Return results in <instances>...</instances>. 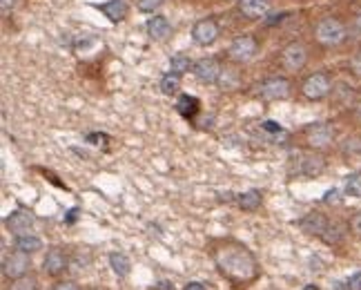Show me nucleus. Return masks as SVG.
Wrapping results in <instances>:
<instances>
[{
    "instance_id": "1",
    "label": "nucleus",
    "mask_w": 361,
    "mask_h": 290,
    "mask_svg": "<svg viewBox=\"0 0 361 290\" xmlns=\"http://www.w3.org/2000/svg\"><path fill=\"white\" fill-rule=\"evenodd\" d=\"M216 270L234 286H245L257 279L259 264L257 257L239 241H226L212 250Z\"/></svg>"
},
{
    "instance_id": "2",
    "label": "nucleus",
    "mask_w": 361,
    "mask_h": 290,
    "mask_svg": "<svg viewBox=\"0 0 361 290\" xmlns=\"http://www.w3.org/2000/svg\"><path fill=\"white\" fill-rule=\"evenodd\" d=\"M348 25L335 16H326L314 25V38L324 47H339L348 40Z\"/></svg>"
},
{
    "instance_id": "3",
    "label": "nucleus",
    "mask_w": 361,
    "mask_h": 290,
    "mask_svg": "<svg viewBox=\"0 0 361 290\" xmlns=\"http://www.w3.org/2000/svg\"><path fill=\"white\" fill-rule=\"evenodd\" d=\"M332 92H335V83H332V76L326 72H314L305 76L301 83V94L308 101H324Z\"/></svg>"
},
{
    "instance_id": "4",
    "label": "nucleus",
    "mask_w": 361,
    "mask_h": 290,
    "mask_svg": "<svg viewBox=\"0 0 361 290\" xmlns=\"http://www.w3.org/2000/svg\"><path fill=\"white\" fill-rule=\"evenodd\" d=\"M303 136H305V143L319 152V150H326V147H330L332 143H335L337 132H335V128L330 126V123L319 121V123H310V126H305Z\"/></svg>"
},
{
    "instance_id": "5",
    "label": "nucleus",
    "mask_w": 361,
    "mask_h": 290,
    "mask_svg": "<svg viewBox=\"0 0 361 290\" xmlns=\"http://www.w3.org/2000/svg\"><path fill=\"white\" fill-rule=\"evenodd\" d=\"M281 67L286 72H301L308 63V49L299 40H293L281 49Z\"/></svg>"
},
{
    "instance_id": "6",
    "label": "nucleus",
    "mask_w": 361,
    "mask_h": 290,
    "mask_svg": "<svg viewBox=\"0 0 361 290\" xmlns=\"http://www.w3.org/2000/svg\"><path fill=\"white\" fill-rule=\"evenodd\" d=\"M293 94V85L286 76H270L259 85V96L266 101H286Z\"/></svg>"
},
{
    "instance_id": "7",
    "label": "nucleus",
    "mask_w": 361,
    "mask_h": 290,
    "mask_svg": "<svg viewBox=\"0 0 361 290\" xmlns=\"http://www.w3.org/2000/svg\"><path fill=\"white\" fill-rule=\"evenodd\" d=\"M257 52H259V43H257V38L250 34L237 36L228 47V54L234 63H250L257 56Z\"/></svg>"
},
{
    "instance_id": "8",
    "label": "nucleus",
    "mask_w": 361,
    "mask_h": 290,
    "mask_svg": "<svg viewBox=\"0 0 361 290\" xmlns=\"http://www.w3.org/2000/svg\"><path fill=\"white\" fill-rule=\"evenodd\" d=\"M30 268H32L30 255H27V253H20V250L11 253V255L5 257V261H3V274H5V279H9V282L25 277V274L30 272Z\"/></svg>"
},
{
    "instance_id": "9",
    "label": "nucleus",
    "mask_w": 361,
    "mask_h": 290,
    "mask_svg": "<svg viewBox=\"0 0 361 290\" xmlns=\"http://www.w3.org/2000/svg\"><path fill=\"white\" fill-rule=\"evenodd\" d=\"M221 72H224V67H221V63L212 56L197 61L192 67V74L197 76V80L205 83V85H214V83H219Z\"/></svg>"
},
{
    "instance_id": "10",
    "label": "nucleus",
    "mask_w": 361,
    "mask_h": 290,
    "mask_svg": "<svg viewBox=\"0 0 361 290\" xmlns=\"http://www.w3.org/2000/svg\"><path fill=\"white\" fill-rule=\"evenodd\" d=\"M216 38H219V25L212 18H203L199 23H194V27H192V40L199 47L214 45Z\"/></svg>"
},
{
    "instance_id": "11",
    "label": "nucleus",
    "mask_w": 361,
    "mask_h": 290,
    "mask_svg": "<svg viewBox=\"0 0 361 290\" xmlns=\"http://www.w3.org/2000/svg\"><path fill=\"white\" fill-rule=\"evenodd\" d=\"M36 224V219L32 212H27V210H13L11 215L5 217V228L11 232V234H16V237H23V234H30L32 228Z\"/></svg>"
},
{
    "instance_id": "12",
    "label": "nucleus",
    "mask_w": 361,
    "mask_h": 290,
    "mask_svg": "<svg viewBox=\"0 0 361 290\" xmlns=\"http://www.w3.org/2000/svg\"><path fill=\"white\" fill-rule=\"evenodd\" d=\"M328 226H330V221L322 212H308L305 217L299 219V228L305 234H312V237H324Z\"/></svg>"
},
{
    "instance_id": "13",
    "label": "nucleus",
    "mask_w": 361,
    "mask_h": 290,
    "mask_svg": "<svg viewBox=\"0 0 361 290\" xmlns=\"http://www.w3.org/2000/svg\"><path fill=\"white\" fill-rule=\"evenodd\" d=\"M67 266H69V259L61 248H49L45 255V261H43V268L49 277H61V274L67 270Z\"/></svg>"
},
{
    "instance_id": "14",
    "label": "nucleus",
    "mask_w": 361,
    "mask_h": 290,
    "mask_svg": "<svg viewBox=\"0 0 361 290\" xmlns=\"http://www.w3.org/2000/svg\"><path fill=\"white\" fill-rule=\"evenodd\" d=\"M326 170V159L319 155V152L314 150V152H308V155H303L301 157V161H299V172L303 174V176H310V179H314V176H319Z\"/></svg>"
},
{
    "instance_id": "15",
    "label": "nucleus",
    "mask_w": 361,
    "mask_h": 290,
    "mask_svg": "<svg viewBox=\"0 0 361 290\" xmlns=\"http://www.w3.org/2000/svg\"><path fill=\"white\" fill-rule=\"evenodd\" d=\"M96 9L103 11L105 18L109 23H121V20H125V18H128V11H130V7H128V3H125V0H107V3L96 5Z\"/></svg>"
},
{
    "instance_id": "16",
    "label": "nucleus",
    "mask_w": 361,
    "mask_h": 290,
    "mask_svg": "<svg viewBox=\"0 0 361 290\" xmlns=\"http://www.w3.org/2000/svg\"><path fill=\"white\" fill-rule=\"evenodd\" d=\"M145 30L149 34V38L154 40H165L170 34H172V23L165 18V16H152L147 18L145 23Z\"/></svg>"
},
{
    "instance_id": "17",
    "label": "nucleus",
    "mask_w": 361,
    "mask_h": 290,
    "mask_svg": "<svg viewBox=\"0 0 361 290\" xmlns=\"http://www.w3.org/2000/svg\"><path fill=\"white\" fill-rule=\"evenodd\" d=\"M272 7V0H239V9L247 18H263Z\"/></svg>"
},
{
    "instance_id": "18",
    "label": "nucleus",
    "mask_w": 361,
    "mask_h": 290,
    "mask_svg": "<svg viewBox=\"0 0 361 290\" xmlns=\"http://www.w3.org/2000/svg\"><path fill=\"white\" fill-rule=\"evenodd\" d=\"M199 99L197 96H190V94H180L178 96V101H176V109H178V114L180 116H185V119H194L199 114Z\"/></svg>"
},
{
    "instance_id": "19",
    "label": "nucleus",
    "mask_w": 361,
    "mask_h": 290,
    "mask_svg": "<svg viewBox=\"0 0 361 290\" xmlns=\"http://www.w3.org/2000/svg\"><path fill=\"white\" fill-rule=\"evenodd\" d=\"M109 268H112L116 277H128L132 272V261L125 253H112L109 255Z\"/></svg>"
},
{
    "instance_id": "20",
    "label": "nucleus",
    "mask_w": 361,
    "mask_h": 290,
    "mask_svg": "<svg viewBox=\"0 0 361 290\" xmlns=\"http://www.w3.org/2000/svg\"><path fill=\"white\" fill-rule=\"evenodd\" d=\"M239 208L245 212H257L261 208V192L259 190H245L237 197Z\"/></svg>"
},
{
    "instance_id": "21",
    "label": "nucleus",
    "mask_w": 361,
    "mask_h": 290,
    "mask_svg": "<svg viewBox=\"0 0 361 290\" xmlns=\"http://www.w3.org/2000/svg\"><path fill=\"white\" fill-rule=\"evenodd\" d=\"M16 250L27 253V255H34L38 250H43V241H40L36 234H23V237H16Z\"/></svg>"
},
{
    "instance_id": "22",
    "label": "nucleus",
    "mask_w": 361,
    "mask_h": 290,
    "mask_svg": "<svg viewBox=\"0 0 361 290\" xmlns=\"http://www.w3.org/2000/svg\"><path fill=\"white\" fill-rule=\"evenodd\" d=\"M343 192L353 199H359L361 201V170L357 172H350L345 176V183H343Z\"/></svg>"
},
{
    "instance_id": "23",
    "label": "nucleus",
    "mask_w": 361,
    "mask_h": 290,
    "mask_svg": "<svg viewBox=\"0 0 361 290\" xmlns=\"http://www.w3.org/2000/svg\"><path fill=\"white\" fill-rule=\"evenodd\" d=\"M192 67H194V63L190 61V56H185V54H174V56L170 59V72H174L178 76L188 74Z\"/></svg>"
},
{
    "instance_id": "24",
    "label": "nucleus",
    "mask_w": 361,
    "mask_h": 290,
    "mask_svg": "<svg viewBox=\"0 0 361 290\" xmlns=\"http://www.w3.org/2000/svg\"><path fill=\"white\" fill-rule=\"evenodd\" d=\"M161 92H163L165 96H176V94L180 92V76L174 74V72L165 74V76L161 78Z\"/></svg>"
},
{
    "instance_id": "25",
    "label": "nucleus",
    "mask_w": 361,
    "mask_h": 290,
    "mask_svg": "<svg viewBox=\"0 0 361 290\" xmlns=\"http://www.w3.org/2000/svg\"><path fill=\"white\" fill-rule=\"evenodd\" d=\"M101 43H99V38L96 36H82V38H78L76 40V49L80 52V56L82 54H92V47H99Z\"/></svg>"
},
{
    "instance_id": "26",
    "label": "nucleus",
    "mask_w": 361,
    "mask_h": 290,
    "mask_svg": "<svg viewBox=\"0 0 361 290\" xmlns=\"http://www.w3.org/2000/svg\"><path fill=\"white\" fill-rule=\"evenodd\" d=\"M9 290H38V282L34 277H20V279H13L9 284Z\"/></svg>"
},
{
    "instance_id": "27",
    "label": "nucleus",
    "mask_w": 361,
    "mask_h": 290,
    "mask_svg": "<svg viewBox=\"0 0 361 290\" xmlns=\"http://www.w3.org/2000/svg\"><path fill=\"white\" fill-rule=\"evenodd\" d=\"M165 5V0H136V9L143 13H154Z\"/></svg>"
},
{
    "instance_id": "28",
    "label": "nucleus",
    "mask_w": 361,
    "mask_h": 290,
    "mask_svg": "<svg viewBox=\"0 0 361 290\" xmlns=\"http://www.w3.org/2000/svg\"><path fill=\"white\" fill-rule=\"evenodd\" d=\"M216 85L224 87V90H232L234 85H237V74H234L232 70H224V72H221V78H219Z\"/></svg>"
},
{
    "instance_id": "29",
    "label": "nucleus",
    "mask_w": 361,
    "mask_h": 290,
    "mask_svg": "<svg viewBox=\"0 0 361 290\" xmlns=\"http://www.w3.org/2000/svg\"><path fill=\"white\" fill-rule=\"evenodd\" d=\"M345 290H361V270L350 274L348 282H345Z\"/></svg>"
},
{
    "instance_id": "30",
    "label": "nucleus",
    "mask_w": 361,
    "mask_h": 290,
    "mask_svg": "<svg viewBox=\"0 0 361 290\" xmlns=\"http://www.w3.org/2000/svg\"><path fill=\"white\" fill-rule=\"evenodd\" d=\"M348 65H350V72H353L355 76H361V52H357V54H355V56L350 59V63H348Z\"/></svg>"
},
{
    "instance_id": "31",
    "label": "nucleus",
    "mask_w": 361,
    "mask_h": 290,
    "mask_svg": "<svg viewBox=\"0 0 361 290\" xmlns=\"http://www.w3.org/2000/svg\"><path fill=\"white\" fill-rule=\"evenodd\" d=\"M350 228H353V232H357L359 237H361V210L350 219Z\"/></svg>"
},
{
    "instance_id": "32",
    "label": "nucleus",
    "mask_w": 361,
    "mask_h": 290,
    "mask_svg": "<svg viewBox=\"0 0 361 290\" xmlns=\"http://www.w3.org/2000/svg\"><path fill=\"white\" fill-rule=\"evenodd\" d=\"M51 290H80L74 282H59L56 286H54Z\"/></svg>"
},
{
    "instance_id": "33",
    "label": "nucleus",
    "mask_w": 361,
    "mask_h": 290,
    "mask_svg": "<svg viewBox=\"0 0 361 290\" xmlns=\"http://www.w3.org/2000/svg\"><path fill=\"white\" fill-rule=\"evenodd\" d=\"M353 32H355L357 36H361V9L355 13V18H353Z\"/></svg>"
},
{
    "instance_id": "34",
    "label": "nucleus",
    "mask_w": 361,
    "mask_h": 290,
    "mask_svg": "<svg viewBox=\"0 0 361 290\" xmlns=\"http://www.w3.org/2000/svg\"><path fill=\"white\" fill-rule=\"evenodd\" d=\"M18 0H0V5H3V13H9L13 7H16Z\"/></svg>"
},
{
    "instance_id": "35",
    "label": "nucleus",
    "mask_w": 361,
    "mask_h": 290,
    "mask_svg": "<svg viewBox=\"0 0 361 290\" xmlns=\"http://www.w3.org/2000/svg\"><path fill=\"white\" fill-rule=\"evenodd\" d=\"M263 130H268V132H281V126H276L274 121H266V123H261Z\"/></svg>"
},
{
    "instance_id": "36",
    "label": "nucleus",
    "mask_w": 361,
    "mask_h": 290,
    "mask_svg": "<svg viewBox=\"0 0 361 290\" xmlns=\"http://www.w3.org/2000/svg\"><path fill=\"white\" fill-rule=\"evenodd\" d=\"M183 290H207V286L201 284V282H188Z\"/></svg>"
},
{
    "instance_id": "37",
    "label": "nucleus",
    "mask_w": 361,
    "mask_h": 290,
    "mask_svg": "<svg viewBox=\"0 0 361 290\" xmlns=\"http://www.w3.org/2000/svg\"><path fill=\"white\" fill-rule=\"evenodd\" d=\"M353 112H355V116L361 121V101H357V103L353 105Z\"/></svg>"
},
{
    "instance_id": "38",
    "label": "nucleus",
    "mask_w": 361,
    "mask_h": 290,
    "mask_svg": "<svg viewBox=\"0 0 361 290\" xmlns=\"http://www.w3.org/2000/svg\"><path fill=\"white\" fill-rule=\"evenodd\" d=\"M305 290H319V288H317V286H314V288H305Z\"/></svg>"
},
{
    "instance_id": "39",
    "label": "nucleus",
    "mask_w": 361,
    "mask_h": 290,
    "mask_svg": "<svg viewBox=\"0 0 361 290\" xmlns=\"http://www.w3.org/2000/svg\"><path fill=\"white\" fill-rule=\"evenodd\" d=\"M87 290H101V288H87Z\"/></svg>"
},
{
    "instance_id": "40",
    "label": "nucleus",
    "mask_w": 361,
    "mask_h": 290,
    "mask_svg": "<svg viewBox=\"0 0 361 290\" xmlns=\"http://www.w3.org/2000/svg\"><path fill=\"white\" fill-rule=\"evenodd\" d=\"M359 155H361V150H359Z\"/></svg>"
}]
</instances>
